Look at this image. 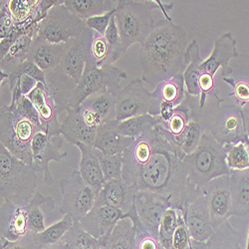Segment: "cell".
Listing matches in <instances>:
<instances>
[{"label": "cell", "instance_id": "5b68a950", "mask_svg": "<svg viewBox=\"0 0 249 249\" xmlns=\"http://www.w3.org/2000/svg\"><path fill=\"white\" fill-rule=\"evenodd\" d=\"M40 182L38 173L0 144V196L15 203L28 204Z\"/></svg>", "mask_w": 249, "mask_h": 249}, {"label": "cell", "instance_id": "d6986e66", "mask_svg": "<svg viewBox=\"0 0 249 249\" xmlns=\"http://www.w3.org/2000/svg\"><path fill=\"white\" fill-rule=\"evenodd\" d=\"M36 108L44 133L48 136L61 135V123L58 120L60 115L56 103L47 91L43 83L38 82L36 87L27 95Z\"/></svg>", "mask_w": 249, "mask_h": 249}, {"label": "cell", "instance_id": "4fadbf2b", "mask_svg": "<svg viewBox=\"0 0 249 249\" xmlns=\"http://www.w3.org/2000/svg\"><path fill=\"white\" fill-rule=\"evenodd\" d=\"M143 83L141 79L133 80L119 91L116 100L117 122L150 113L153 106V95L144 88Z\"/></svg>", "mask_w": 249, "mask_h": 249}, {"label": "cell", "instance_id": "f35d334b", "mask_svg": "<svg viewBox=\"0 0 249 249\" xmlns=\"http://www.w3.org/2000/svg\"><path fill=\"white\" fill-rule=\"evenodd\" d=\"M159 123V117H154L150 114L130 118L123 122H118L117 130L124 136L129 138H138L143 133L154 129Z\"/></svg>", "mask_w": 249, "mask_h": 249}, {"label": "cell", "instance_id": "3957f363", "mask_svg": "<svg viewBox=\"0 0 249 249\" xmlns=\"http://www.w3.org/2000/svg\"><path fill=\"white\" fill-rule=\"evenodd\" d=\"M173 6V3H160L152 0H119L115 19L124 51L136 43L142 45L154 31L157 25L154 17L155 9H160L163 15L167 16Z\"/></svg>", "mask_w": 249, "mask_h": 249}, {"label": "cell", "instance_id": "8fae6325", "mask_svg": "<svg viewBox=\"0 0 249 249\" xmlns=\"http://www.w3.org/2000/svg\"><path fill=\"white\" fill-rule=\"evenodd\" d=\"M62 204L59 212L69 214L74 221H81L94 207L97 193L82 178L79 171L74 170L70 178L60 180Z\"/></svg>", "mask_w": 249, "mask_h": 249}, {"label": "cell", "instance_id": "7402d4cb", "mask_svg": "<svg viewBox=\"0 0 249 249\" xmlns=\"http://www.w3.org/2000/svg\"><path fill=\"white\" fill-rule=\"evenodd\" d=\"M186 93L188 92L185 89L183 73L162 81L152 93L153 106L149 114L154 117H159L162 104H169L175 108L178 107L185 99Z\"/></svg>", "mask_w": 249, "mask_h": 249}, {"label": "cell", "instance_id": "836d02e7", "mask_svg": "<svg viewBox=\"0 0 249 249\" xmlns=\"http://www.w3.org/2000/svg\"><path fill=\"white\" fill-rule=\"evenodd\" d=\"M39 1L40 0H7L8 9L16 27L42 21L46 15L40 10Z\"/></svg>", "mask_w": 249, "mask_h": 249}, {"label": "cell", "instance_id": "d6a6232c", "mask_svg": "<svg viewBox=\"0 0 249 249\" xmlns=\"http://www.w3.org/2000/svg\"><path fill=\"white\" fill-rule=\"evenodd\" d=\"M202 61L203 60L199 56V46L197 41L194 40L186 49L184 58L185 69L183 72L185 89L191 96L200 97V90L198 87V68Z\"/></svg>", "mask_w": 249, "mask_h": 249}, {"label": "cell", "instance_id": "83f0119b", "mask_svg": "<svg viewBox=\"0 0 249 249\" xmlns=\"http://www.w3.org/2000/svg\"><path fill=\"white\" fill-rule=\"evenodd\" d=\"M231 216L249 215V170L231 174Z\"/></svg>", "mask_w": 249, "mask_h": 249}, {"label": "cell", "instance_id": "ac0fdd59", "mask_svg": "<svg viewBox=\"0 0 249 249\" xmlns=\"http://www.w3.org/2000/svg\"><path fill=\"white\" fill-rule=\"evenodd\" d=\"M31 234L28 225L27 204L1 199L0 205V236L17 241Z\"/></svg>", "mask_w": 249, "mask_h": 249}, {"label": "cell", "instance_id": "6da1fadb", "mask_svg": "<svg viewBox=\"0 0 249 249\" xmlns=\"http://www.w3.org/2000/svg\"><path fill=\"white\" fill-rule=\"evenodd\" d=\"M183 155L157 127L135 138L123 153L122 179L130 188L157 193L181 212L195 192L182 160Z\"/></svg>", "mask_w": 249, "mask_h": 249}, {"label": "cell", "instance_id": "4316f807", "mask_svg": "<svg viewBox=\"0 0 249 249\" xmlns=\"http://www.w3.org/2000/svg\"><path fill=\"white\" fill-rule=\"evenodd\" d=\"M76 147L81 153V160L79 165L81 177L98 194L104 183L106 182V179L104 177L99 159L94 152V148L88 147L82 142H78Z\"/></svg>", "mask_w": 249, "mask_h": 249}, {"label": "cell", "instance_id": "bcb514c9", "mask_svg": "<svg viewBox=\"0 0 249 249\" xmlns=\"http://www.w3.org/2000/svg\"><path fill=\"white\" fill-rule=\"evenodd\" d=\"M24 74L31 76L32 78L36 79L38 82L43 83V84L45 85V83H46L45 72H43L40 68H38L34 63H32L31 61L26 60L23 64L18 66L11 74L8 75L7 80H5L4 82L1 83V87L8 85L9 89L11 90L15 86L16 82L19 81L20 78H21V76Z\"/></svg>", "mask_w": 249, "mask_h": 249}, {"label": "cell", "instance_id": "d4e9b609", "mask_svg": "<svg viewBox=\"0 0 249 249\" xmlns=\"http://www.w3.org/2000/svg\"><path fill=\"white\" fill-rule=\"evenodd\" d=\"M45 75V87L54 99L59 113L67 111L70 107V101L77 84L63 72L60 66L52 71L46 72Z\"/></svg>", "mask_w": 249, "mask_h": 249}, {"label": "cell", "instance_id": "f546056e", "mask_svg": "<svg viewBox=\"0 0 249 249\" xmlns=\"http://www.w3.org/2000/svg\"><path fill=\"white\" fill-rule=\"evenodd\" d=\"M98 240L102 249H136V233L132 220L124 217L109 236Z\"/></svg>", "mask_w": 249, "mask_h": 249}, {"label": "cell", "instance_id": "1f68e13d", "mask_svg": "<svg viewBox=\"0 0 249 249\" xmlns=\"http://www.w3.org/2000/svg\"><path fill=\"white\" fill-rule=\"evenodd\" d=\"M74 222V219L69 214H65L63 218L47 227L45 231L39 233H32L31 237L35 248L53 249L61 242L62 238L69 231Z\"/></svg>", "mask_w": 249, "mask_h": 249}, {"label": "cell", "instance_id": "db71d44e", "mask_svg": "<svg viewBox=\"0 0 249 249\" xmlns=\"http://www.w3.org/2000/svg\"><path fill=\"white\" fill-rule=\"evenodd\" d=\"M31 234L17 241H9L3 236H0V249H36Z\"/></svg>", "mask_w": 249, "mask_h": 249}, {"label": "cell", "instance_id": "f1b7e54d", "mask_svg": "<svg viewBox=\"0 0 249 249\" xmlns=\"http://www.w3.org/2000/svg\"><path fill=\"white\" fill-rule=\"evenodd\" d=\"M116 100L117 94L110 90H103L87 98L82 105L93 113L104 124L116 120Z\"/></svg>", "mask_w": 249, "mask_h": 249}, {"label": "cell", "instance_id": "5bb4252c", "mask_svg": "<svg viewBox=\"0 0 249 249\" xmlns=\"http://www.w3.org/2000/svg\"><path fill=\"white\" fill-rule=\"evenodd\" d=\"M202 193L206 198L214 230L224 224L231 217V175L222 176L203 185Z\"/></svg>", "mask_w": 249, "mask_h": 249}, {"label": "cell", "instance_id": "e0dca14e", "mask_svg": "<svg viewBox=\"0 0 249 249\" xmlns=\"http://www.w3.org/2000/svg\"><path fill=\"white\" fill-rule=\"evenodd\" d=\"M93 30L86 28L78 38L69 40L65 43V50L60 67L76 84L80 82L85 71L86 63L90 58V41Z\"/></svg>", "mask_w": 249, "mask_h": 249}, {"label": "cell", "instance_id": "7dc6e473", "mask_svg": "<svg viewBox=\"0 0 249 249\" xmlns=\"http://www.w3.org/2000/svg\"><path fill=\"white\" fill-rule=\"evenodd\" d=\"M104 36H105L109 45V56L106 62V66H111L114 65L115 62L126 52L122 44V40L119 34L115 16L111 19L110 25Z\"/></svg>", "mask_w": 249, "mask_h": 249}, {"label": "cell", "instance_id": "f6af8a7d", "mask_svg": "<svg viewBox=\"0 0 249 249\" xmlns=\"http://www.w3.org/2000/svg\"><path fill=\"white\" fill-rule=\"evenodd\" d=\"M108 56L109 45L105 36L93 30L90 41V58L87 61V63L93 64L99 68L105 67Z\"/></svg>", "mask_w": 249, "mask_h": 249}, {"label": "cell", "instance_id": "e575fe53", "mask_svg": "<svg viewBox=\"0 0 249 249\" xmlns=\"http://www.w3.org/2000/svg\"><path fill=\"white\" fill-rule=\"evenodd\" d=\"M206 249H243L242 233L227 221L206 241Z\"/></svg>", "mask_w": 249, "mask_h": 249}, {"label": "cell", "instance_id": "6f0895ef", "mask_svg": "<svg viewBox=\"0 0 249 249\" xmlns=\"http://www.w3.org/2000/svg\"><path fill=\"white\" fill-rule=\"evenodd\" d=\"M242 116H243V122H244V129L245 133L248 139V144H249V103H247L246 105H244L241 108Z\"/></svg>", "mask_w": 249, "mask_h": 249}, {"label": "cell", "instance_id": "b9f144b4", "mask_svg": "<svg viewBox=\"0 0 249 249\" xmlns=\"http://www.w3.org/2000/svg\"><path fill=\"white\" fill-rule=\"evenodd\" d=\"M132 220L136 233V249H164L160 244L158 237L152 235L143 225L141 223L135 203L130 209V211L124 215Z\"/></svg>", "mask_w": 249, "mask_h": 249}, {"label": "cell", "instance_id": "8992f818", "mask_svg": "<svg viewBox=\"0 0 249 249\" xmlns=\"http://www.w3.org/2000/svg\"><path fill=\"white\" fill-rule=\"evenodd\" d=\"M236 39L228 32L223 34L214 41V47L211 56L202 61L198 68V87L200 90L199 108L200 111L204 109L206 100L209 98L219 101L221 98L216 93L214 77L219 68H221L222 78L228 77L233 73L230 66L231 59L238 58L236 50Z\"/></svg>", "mask_w": 249, "mask_h": 249}, {"label": "cell", "instance_id": "91938a15", "mask_svg": "<svg viewBox=\"0 0 249 249\" xmlns=\"http://www.w3.org/2000/svg\"><path fill=\"white\" fill-rule=\"evenodd\" d=\"M244 249H249V230H248V234H247V240H246V245Z\"/></svg>", "mask_w": 249, "mask_h": 249}, {"label": "cell", "instance_id": "8d00e7d4", "mask_svg": "<svg viewBox=\"0 0 249 249\" xmlns=\"http://www.w3.org/2000/svg\"><path fill=\"white\" fill-rule=\"evenodd\" d=\"M32 38L23 35L19 37L6 56L0 61V72L6 75L11 74L18 66L27 60V54L30 49Z\"/></svg>", "mask_w": 249, "mask_h": 249}, {"label": "cell", "instance_id": "2e32d148", "mask_svg": "<svg viewBox=\"0 0 249 249\" xmlns=\"http://www.w3.org/2000/svg\"><path fill=\"white\" fill-rule=\"evenodd\" d=\"M138 217L143 227L154 236L159 237L161 218L172 205L171 200L157 193L139 191L135 196Z\"/></svg>", "mask_w": 249, "mask_h": 249}, {"label": "cell", "instance_id": "4dcf8cb0", "mask_svg": "<svg viewBox=\"0 0 249 249\" xmlns=\"http://www.w3.org/2000/svg\"><path fill=\"white\" fill-rule=\"evenodd\" d=\"M65 7L74 15L86 21L117 8L118 1L112 0H64Z\"/></svg>", "mask_w": 249, "mask_h": 249}, {"label": "cell", "instance_id": "52a82bcc", "mask_svg": "<svg viewBox=\"0 0 249 249\" xmlns=\"http://www.w3.org/2000/svg\"><path fill=\"white\" fill-rule=\"evenodd\" d=\"M38 132L28 119L11 106L0 108V144L29 165H32V141Z\"/></svg>", "mask_w": 249, "mask_h": 249}, {"label": "cell", "instance_id": "44dd1931", "mask_svg": "<svg viewBox=\"0 0 249 249\" xmlns=\"http://www.w3.org/2000/svg\"><path fill=\"white\" fill-rule=\"evenodd\" d=\"M136 193L123 179L108 180L97 194L94 207L109 205L126 214L135 203Z\"/></svg>", "mask_w": 249, "mask_h": 249}, {"label": "cell", "instance_id": "30bf717a", "mask_svg": "<svg viewBox=\"0 0 249 249\" xmlns=\"http://www.w3.org/2000/svg\"><path fill=\"white\" fill-rule=\"evenodd\" d=\"M87 28L86 22L69 11L64 1L52 7L39 23L38 37L54 44L78 38Z\"/></svg>", "mask_w": 249, "mask_h": 249}, {"label": "cell", "instance_id": "ba28073f", "mask_svg": "<svg viewBox=\"0 0 249 249\" xmlns=\"http://www.w3.org/2000/svg\"><path fill=\"white\" fill-rule=\"evenodd\" d=\"M126 78V73L114 65L99 68L87 63L85 71L74 90L69 108L78 109L87 98L103 90H110L118 94L122 89L120 83Z\"/></svg>", "mask_w": 249, "mask_h": 249}, {"label": "cell", "instance_id": "484cf974", "mask_svg": "<svg viewBox=\"0 0 249 249\" xmlns=\"http://www.w3.org/2000/svg\"><path fill=\"white\" fill-rule=\"evenodd\" d=\"M118 122L116 120L107 122L99 128L94 149L105 155L123 154L134 142L135 138L122 136L118 130Z\"/></svg>", "mask_w": 249, "mask_h": 249}, {"label": "cell", "instance_id": "f907efd6", "mask_svg": "<svg viewBox=\"0 0 249 249\" xmlns=\"http://www.w3.org/2000/svg\"><path fill=\"white\" fill-rule=\"evenodd\" d=\"M191 242L192 237L188 230V226H186L183 213L181 212L178 228L173 237L172 249H191Z\"/></svg>", "mask_w": 249, "mask_h": 249}, {"label": "cell", "instance_id": "680465c9", "mask_svg": "<svg viewBox=\"0 0 249 249\" xmlns=\"http://www.w3.org/2000/svg\"><path fill=\"white\" fill-rule=\"evenodd\" d=\"M53 249H66V247H65L64 243L62 242V240H61V242L59 244H57Z\"/></svg>", "mask_w": 249, "mask_h": 249}, {"label": "cell", "instance_id": "7bdbcfd3", "mask_svg": "<svg viewBox=\"0 0 249 249\" xmlns=\"http://www.w3.org/2000/svg\"><path fill=\"white\" fill-rule=\"evenodd\" d=\"M181 211L171 206L164 213L159 231V240L164 249H172L173 237L177 231Z\"/></svg>", "mask_w": 249, "mask_h": 249}, {"label": "cell", "instance_id": "9f6ffc18", "mask_svg": "<svg viewBox=\"0 0 249 249\" xmlns=\"http://www.w3.org/2000/svg\"><path fill=\"white\" fill-rule=\"evenodd\" d=\"M19 84H20V90H21V93L23 96H27L38 84V81L34 78H32L29 75H22L21 78L19 80Z\"/></svg>", "mask_w": 249, "mask_h": 249}, {"label": "cell", "instance_id": "c3c4849f", "mask_svg": "<svg viewBox=\"0 0 249 249\" xmlns=\"http://www.w3.org/2000/svg\"><path fill=\"white\" fill-rule=\"evenodd\" d=\"M10 106L14 108V110L20 115L28 119L40 132H44L42 124H41L39 114L27 96H21L15 103L10 104Z\"/></svg>", "mask_w": 249, "mask_h": 249}, {"label": "cell", "instance_id": "816d5d0a", "mask_svg": "<svg viewBox=\"0 0 249 249\" xmlns=\"http://www.w3.org/2000/svg\"><path fill=\"white\" fill-rule=\"evenodd\" d=\"M14 20L9 12L7 0L0 3V39L9 37L16 29Z\"/></svg>", "mask_w": 249, "mask_h": 249}, {"label": "cell", "instance_id": "277c9868", "mask_svg": "<svg viewBox=\"0 0 249 249\" xmlns=\"http://www.w3.org/2000/svg\"><path fill=\"white\" fill-rule=\"evenodd\" d=\"M225 157L224 146L217 142L209 132H205L197 149L182 160L193 188L201 189L216 178L231 175L232 172L227 167Z\"/></svg>", "mask_w": 249, "mask_h": 249}, {"label": "cell", "instance_id": "ffe728a7", "mask_svg": "<svg viewBox=\"0 0 249 249\" xmlns=\"http://www.w3.org/2000/svg\"><path fill=\"white\" fill-rule=\"evenodd\" d=\"M124 213L109 205L93 207L92 211L80 222L83 230L97 239L109 236Z\"/></svg>", "mask_w": 249, "mask_h": 249}, {"label": "cell", "instance_id": "f5cc1de1", "mask_svg": "<svg viewBox=\"0 0 249 249\" xmlns=\"http://www.w3.org/2000/svg\"><path fill=\"white\" fill-rule=\"evenodd\" d=\"M117 12V8L107 12L103 15H99V16H95L92 18H89L88 20H86V25L88 28L98 32L101 35H105L110 22H111V19L115 16Z\"/></svg>", "mask_w": 249, "mask_h": 249}, {"label": "cell", "instance_id": "74e56055", "mask_svg": "<svg viewBox=\"0 0 249 249\" xmlns=\"http://www.w3.org/2000/svg\"><path fill=\"white\" fill-rule=\"evenodd\" d=\"M45 204L50 210L55 209V201L50 196H44L40 193H36L27 204L28 225L30 233H39L46 230L44 215L40 210V206Z\"/></svg>", "mask_w": 249, "mask_h": 249}, {"label": "cell", "instance_id": "ee69618b", "mask_svg": "<svg viewBox=\"0 0 249 249\" xmlns=\"http://www.w3.org/2000/svg\"><path fill=\"white\" fill-rule=\"evenodd\" d=\"M96 156L99 159L101 168L106 181L113 179H122L123 175V154L105 155L94 149Z\"/></svg>", "mask_w": 249, "mask_h": 249}, {"label": "cell", "instance_id": "cb8c5ba5", "mask_svg": "<svg viewBox=\"0 0 249 249\" xmlns=\"http://www.w3.org/2000/svg\"><path fill=\"white\" fill-rule=\"evenodd\" d=\"M65 50V43L54 44L36 37L32 40L27 60L31 61L43 72H49L60 66Z\"/></svg>", "mask_w": 249, "mask_h": 249}, {"label": "cell", "instance_id": "9a60e30c", "mask_svg": "<svg viewBox=\"0 0 249 249\" xmlns=\"http://www.w3.org/2000/svg\"><path fill=\"white\" fill-rule=\"evenodd\" d=\"M182 213L192 239L206 242L214 234L215 230L201 189H196Z\"/></svg>", "mask_w": 249, "mask_h": 249}, {"label": "cell", "instance_id": "11a10c76", "mask_svg": "<svg viewBox=\"0 0 249 249\" xmlns=\"http://www.w3.org/2000/svg\"><path fill=\"white\" fill-rule=\"evenodd\" d=\"M21 36H23V32L19 27H17L9 37L1 39V42H0V58L3 59L6 56V54L13 46V44L18 40V38Z\"/></svg>", "mask_w": 249, "mask_h": 249}, {"label": "cell", "instance_id": "9c48e42d", "mask_svg": "<svg viewBox=\"0 0 249 249\" xmlns=\"http://www.w3.org/2000/svg\"><path fill=\"white\" fill-rule=\"evenodd\" d=\"M215 103L216 112L206 132H209L222 146L239 142L248 143L241 108L231 97L228 99L221 98Z\"/></svg>", "mask_w": 249, "mask_h": 249}, {"label": "cell", "instance_id": "d590c367", "mask_svg": "<svg viewBox=\"0 0 249 249\" xmlns=\"http://www.w3.org/2000/svg\"><path fill=\"white\" fill-rule=\"evenodd\" d=\"M206 132L201 120H193L189 123L182 134L173 142H170L183 155L193 154L198 147L202 135Z\"/></svg>", "mask_w": 249, "mask_h": 249}, {"label": "cell", "instance_id": "7c38bea8", "mask_svg": "<svg viewBox=\"0 0 249 249\" xmlns=\"http://www.w3.org/2000/svg\"><path fill=\"white\" fill-rule=\"evenodd\" d=\"M65 139L60 136H48L44 132H38L32 141V168L43 175L46 184L53 183V177L50 173V161H63L68 157V153H61Z\"/></svg>", "mask_w": 249, "mask_h": 249}, {"label": "cell", "instance_id": "ab89813d", "mask_svg": "<svg viewBox=\"0 0 249 249\" xmlns=\"http://www.w3.org/2000/svg\"><path fill=\"white\" fill-rule=\"evenodd\" d=\"M66 249H102L100 241L83 230L79 221H75L69 231L62 238Z\"/></svg>", "mask_w": 249, "mask_h": 249}, {"label": "cell", "instance_id": "7a4b0ae2", "mask_svg": "<svg viewBox=\"0 0 249 249\" xmlns=\"http://www.w3.org/2000/svg\"><path fill=\"white\" fill-rule=\"evenodd\" d=\"M188 46V33L181 26L165 18L159 20L154 31L141 45L142 80L157 87L162 81L183 73Z\"/></svg>", "mask_w": 249, "mask_h": 249}, {"label": "cell", "instance_id": "60d3db41", "mask_svg": "<svg viewBox=\"0 0 249 249\" xmlns=\"http://www.w3.org/2000/svg\"><path fill=\"white\" fill-rule=\"evenodd\" d=\"M225 160L228 169L231 172L249 170V144L239 142L233 144L224 146Z\"/></svg>", "mask_w": 249, "mask_h": 249}, {"label": "cell", "instance_id": "681fc988", "mask_svg": "<svg viewBox=\"0 0 249 249\" xmlns=\"http://www.w3.org/2000/svg\"><path fill=\"white\" fill-rule=\"evenodd\" d=\"M223 82L227 85L231 86L232 93L230 97L234 101L235 104L242 108L247 103H249V82L246 80H235L233 78L224 77Z\"/></svg>", "mask_w": 249, "mask_h": 249}, {"label": "cell", "instance_id": "603a6c76", "mask_svg": "<svg viewBox=\"0 0 249 249\" xmlns=\"http://www.w3.org/2000/svg\"><path fill=\"white\" fill-rule=\"evenodd\" d=\"M66 113V117L61 123V136L74 146L82 142L94 148L98 129L91 127L77 109L68 108Z\"/></svg>", "mask_w": 249, "mask_h": 249}]
</instances>
